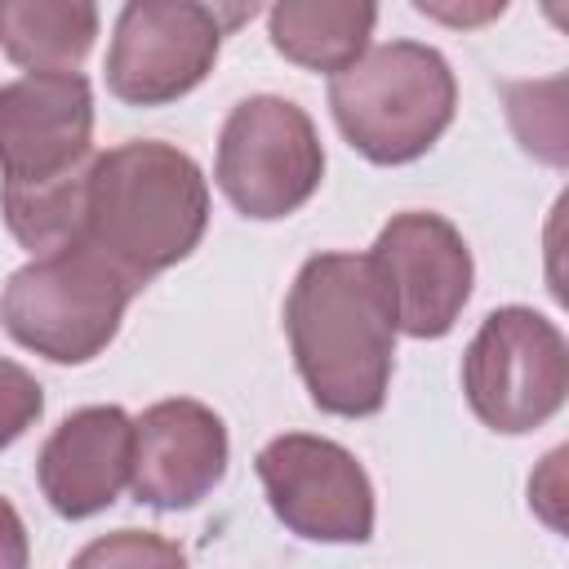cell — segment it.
<instances>
[{
    "label": "cell",
    "instance_id": "4",
    "mask_svg": "<svg viewBox=\"0 0 569 569\" xmlns=\"http://www.w3.org/2000/svg\"><path fill=\"white\" fill-rule=\"evenodd\" d=\"M133 293L138 284L107 258L71 244L9 276L0 289V325L18 347L53 365H84L111 347Z\"/></svg>",
    "mask_w": 569,
    "mask_h": 569
},
{
    "label": "cell",
    "instance_id": "3",
    "mask_svg": "<svg viewBox=\"0 0 569 569\" xmlns=\"http://www.w3.org/2000/svg\"><path fill=\"white\" fill-rule=\"evenodd\" d=\"M329 111L369 164H409L453 124L458 80L440 49L387 40L329 80Z\"/></svg>",
    "mask_w": 569,
    "mask_h": 569
},
{
    "label": "cell",
    "instance_id": "15",
    "mask_svg": "<svg viewBox=\"0 0 569 569\" xmlns=\"http://www.w3.org/2000/svg\"><path fill=\"white\" fill-rule=\"evenodd\" d=\"M507 116L511 129L520 138V147L547 164H565L569 147H565V76H551L542 84L525 80V84H507Z\"/></svg>",
    "mask_w": 569,
    "mask_h": 569
},
{
    "label": "cell",
    "instance_id": "5",
    "mask_svg": "<svg viewBox=\"0 0 569 569\" xmlns=\"http://www.w3.org/2000/svg\"><path fill=\"white\" fill-rule=\"evenodd\" d=\"M462 391L471 413L502 436L551 422L569 391V342L533 307H498L462 351Z\"/></svg>",
    "mask_w": 569,
    "mask_h": 569
},
{
    "label": "cell",
    "instance_id": "12",
    "mask_svg": "<svg viewBox=\"0 0 569 569\" xmlns=\"http://www.w3.org/2000/svg\"><path fill=\"white\" fill-rule=\"evenodd\" d=\"M133 471V418L120 405H84L67 413L36 458L44 502L62 520L107 511Z\"/></svg>",
    "mask_w": 569,
    "mask_h": 569
},
{
    "label": "cell",
    "instance_id": "17",
    "mask_svg": "<svg viewBox=\"0 0 569 569\" xmlns=\"http://www.w3.org/2000/svg\"><path fill=\"white\" fill-rule=\"evenodd\" d=\"M44 413V391L36 382V373H27L18 360L0 356V453L27 436V427H36Z\"/></svg>",
    "mask_w": 569,
    "mask_h": 569
},
{
    "label": "cell",
    "instance_id": "19",
    "mask_svg": "<svg viewBox=\"0 0 569 569\" xmlns=\"http://www.w3.org/2000/svg\"><path fill=\"white\" fill-rule=\"evenodd\" d=\"M418 13H427V18H440V22H453V27H476V22H489V18H498L507 4L502 0H489V4H480V9H445V4H436V0H418L413 4Z\"/></svg>",
    "mask_w": 569,
    "mask_h": 569
},
{
    "label": "cell",
    "instance_id": "6",
    "mask_svg": "<svg viewBox=\"0 0 569 569\" xmlns=\"http://www.w3.org/2000/svg\"><path fill=\"white\" fill-rule=\"evenodd\" d=\"M213 178L231 209L253 222L298 213L325 178V147L311 116L276 93L236 102L218 133Z\"/></svg>",
    "mask_w": 569,
    "mask_h": 569
},
{
    "label": "cell",
    "instance_id": "7",
    "mask_svg": "<svg viewBox=\"0 0 569 569\" xmlns=\"http://www.w3.org/2000/svg\"><path fill=\"white\" fill-rule=\"evenodd\" d=\"M253 18V4L200 0H129L116 13L107 49V89L129 107H164L187 98L218 62L222 36Z\"/></svg>",
    "mask_w": 569,
    "mask_h": 569
},
{
    "label": "cell",
    "instance_id": "8",
    "mask_svg": "<svg viewBox=\"0 0 569 569\" xmlns=\"http://www.w3.org/2000/svg\"><path fill=\"white\" fill-rule=\"evenodd\" d=\"M271 516L307 542H369L373 485L369 471L329 436L284 431L253 458Z\"/></svg>",
    "mask_w": 569,
    "mask_h": 569
},
{
    "label": "cell",
    "instance_id": "11",
    "mask_svg": "<svg viewBox=\"0 0 569 569\" xmlns=\"http://www.w3.org/2000/svg\"><path fill=\"white\" fill-rule=\"evenodd\" d=\"M231 462L227 422L187 396L156 400L133 418V471L129 489L142 507L156 511H187L204 502Z\"/></svg>",
    "mask_w": 569,
    "mask_h": 569
},
{
    "label": "cell",
    "instance_id": "10",
    "mask_svg": "<svg viewBox=\"0 0 569 569\" xmlns=\"http://www.w3.org/2000/svg\"><path fill=\"white\" fill-rule=\"evenodd\" d=\"M369 262L387 284L396 333L409 338H445L476 284V262L462 231L427 209L396 213L378 231Z\"/></svg>",
    "mask_w": 569,
    "mask_h": 569
},
{
    "label": "cell",
    "instance_id": "18",
    "mask_svg": "<svg viewBox=\"0 0 569 569\" xmlns=\"http://www.w3.org/2000/svg\"><path fill=\"white\" fill-rule=\"evenodd\" d=\"M27 565H31L27 525H22L18 507L9 498H0V569H27Z\"/></svg>",
    "mask_w": 569,
    "mask_h": 569
},
{
    "label": "cell",
    "instance_id": "14",
    "mask_svg": "<svg viewBox=\"0 0 569 569\" xmlns=\"http://www.w3.org/2000/svg\"><path fill=\"white\" fill-rule=\"evenodd\" d=\"M98 40L89 0H0V49L27 76H76Z\"/></svg>",
    "mask_w": 569,
    "mask_h": 569
},
{
    "label": "cell",
    "instance_id": "1",
    "mask_svg": "<svg viewBox=\"0 0 569 569\" xmlns=\"http://www.w3.org/2000/svg\"><path fill=\"white\" fill-rule=\"evenodd\" d=\"M298 378L320 413L373 418L396 369V311L369 253H311L284 298Z\"/></svg>",
    "mask_w": 569,
    "mask_h": 569
},
{
    "label": "cell",
    "instance_id": "2",
    "mask_svg": "<svg viewBox=\"0 0 569 569\" xmlns=\"http://www.w3.org/2000/svg\"><path fill=\"white\" fill-rule=\"evenodd\" d=\"M209 227L200 164L160 138H129L89 164L80 244L138 289L182 262Z\"/></svg>",
    "mask_w": 569,
    "mask_h": 569
},
{
    "label": "cell",
    "instance_id": "9",
    "mask_svg": "<svg viewBox=\"0 0 569 569\" xmlns=\"http://www.w3.org/2000/svg\"><path fill=\"white\" fill-rule=\"evenodd\" d=\"M93 164V89L76 76L0 84V191H40Z\"/></svg>",
    "mask_w": 569,
    "mask_h": 569
},
{
    "label": "cell",
    "instance_id": "13",
    "mask_svg": "<svg viewBox=\"0 0 569 569\" xmlns=\"http://www.w3.org/2000/svg\"><path fill=\"white\" fill-rule=\"evenodd\" d=\"M378 4L369 0H280L267 9L271 49L307 71H347L373 36Z\"/></svg>",
    "mask_w": 569,
    "mask_h": 569
},
{
    "label": "cell",
    "instance_id": "16",
    "mask_svg": "<svg viewBox=\"0 0 569 569\" xmlns=\"http://www.w3.org/2000/svg\"><path fill=\"white\" fill-rule=\"evenodd\" d=\"M67 569H187V551L151 529H116L84 542Z\"/></svg>",
    "mask_w": 569,
    "mask_h": 569
}]
</instances>
